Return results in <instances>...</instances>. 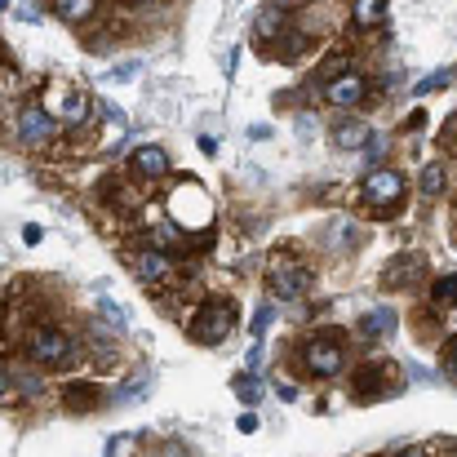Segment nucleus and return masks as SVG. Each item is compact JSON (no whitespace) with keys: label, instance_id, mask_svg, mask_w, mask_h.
<instances>
[{"label":"nucleus","instance_id":"nucleus-1","mask_svg":"<svg viewBox=\"0 0 457 457\" xmlns=\"http://www.w3.org/2000/svg\"><path fill=\"white\" fill-rule=\"evenodd\" d=\"M231 328H236V303H222V298L204 303L191 320V337L204 346H218L222 337H231Z\"/></svg>","mask_w":457,"mask_h":457},{"label":"nucleus","instance_id":"nucleus-2","mask_svg":"<svg viewBox=\"0 0 457 457\" xmlns=\"http://www.w3.org/2000/svg\"><path fill=\"white\" fill-rule=\"evenodd\" d=\"M40 107H45L58 125H80V120L89 116V98H85L80 89H71V85H49Z\"/></svg>","mask_w":457,"mask_h":457},{"label":"nucleus","instance_id":"nucleus-3","mask_svg":"<svg viewBox=\"0 0 457 457\" xmlns=\"http://www.w3.org/2000/svg\"><path fill=\"white\" fill-rule=\"evenodd\" d=\"M27 351H31V360H36V364L58 369V364H67V360H71V337H67L62 328H36V333L27 337Z\"/></svg>","mask_w":457,"mask_h":457},{"label":"nucleus","instance_id":"nucleus-4","mask_svg":"<svg viewBox=\"0 0 457 457\" xmlns=\"http://www.w3.org/2000/svg\"><path fill=\"white\" fill-rule=\"evenodd\" d=\"M303 364L315 378H337L346 360H342V346L333 342V333H324V337H311L303 346Z\"/></svg>","mask_w":457,"mask_h":457},{"label":"nucleus","instance_id":"nucleus-5","mask_svg":"<svg viewBox=\"0 0 457 457\" xmlns=\"http://www.w3.org/2000/svg\"><path fill=\"white\" fill-rule=\"evenodd\" d=\"M360 191H364V200H369L373 209H395L400 195H404V178H400L395 169H373Z\"/></svg>","mask_w":457,"mask_h":457},{"label":"nucleus","instance_id":"nucleus-6","mask_svg":"<svg viewBox=\"0 0 457 457\" xmlns=\"http://www.w3.org/2000/svg\"><path fill=\"white\" fill-rule=\"evenodd\" d=\"M54 134H58V120H54L40 103H31V107L18 112V138H22L27 147H45V143H54Z\"/></svg>","mask_w":457,"mask_h":457},{"label":"nucleus","instance_id":"nucleus-7","mask_svg":"<svg viewBox=\"0 0 457 457\" xmlns=\"http://www.w3.org/2000/svg\"><path fill=\"white\" fill-rule=\"evenodd\" d=\"M324 98H328L333 107H360V103L369 98V80H364L360 71H337V76H328Z\"/></svg>","mask_w":457,"mask_h":457},{"label":"nucleus","instance_id":"nucleus-8","mask_svg":"<svg viewBox=\"0 0 457 457\" xmlns=\"http://www.w3.org/2000/svg\"><path fill=\"white\" fill-rule=\"evenodd\" d=\"M267 285H271L276 298H303L306 289H311V271L298 267V262H276L267 271Z\"/></svg>","mask_w":457,"mask_h":457},{"label":"nucleus","instance_id":"nucleus-9","mask_svg":"<svg viewBox=\"0 0 457 457\" xmlns=\"http://www.w3.org/2000/svg\"><path fill=\"white\" fill-rule=\"evenodd\" d=\"M134 271L143 285H164L173 276V258L164 249H143V253H134Z\"/></svg>","mask_w":457,"mask_h":457},{"label":"nucleus","instance_id":"nucleus-10","mask_svg":"<svg viewBox=\"0 0 457 457\" xmlns=\"http://www.w3.org/2000/svg\"><path fill=\"white\" fill-rule=\"evenodd\" d=\"M129 164H134L138 178H164L169 173V152L164 147H138Z\"/></svg>","mask_w":457,"mask_h":457},{"label":"nucleus","instance_id":"nucleus-11","mask_svg":"<svg viewBox=\"0 0 457 457\" xmlns=\"http://www.w3.org/2000/svg\"><path fill=\"white\" fill-rule=\"evenodd\" d=\"M373 138V125L369 120H342L337 129H333V143L342 147V152H355V147H364Z\"/></svg>","mask_w":457,"mask_h":457},{"label":"nucleus","instance_id":"nucleus-12","mask_svg":"<svg viewBox=\"0 0 457 457\" xmlns=\"http://www.w3.org/2000/svg\"><path fill=\"white\" fill-rule=\"evenodd\" d=\"M285 27H289V18H285L280 9H262L258 22H253V36H258V40H280Z\"/></svg>","mask_w":457,"mask_h":457},{"label":"nucleus","instance_id":"nucleus-13","mask_svg":"<svg viewBox=\"0 0 457 457\" xmlns=\"http://www.w3.org/2000/svg\"><path fill=\"white\" fill-rule=\"evenodd\" d=\"M62 404L76 409V413H85V409L98 404V391H94L89 382H71V386H62Z\"/></svg>","mask_w":457,"mask_h":457},{"label":"nucleus","instance_id":"nucleus-14","mask_svg":"<svg viewBox=\"0 0 457 457\" xmlns=\"http://www.w3.org/2000/svg\"><path fill=\"white\" fill-rule=\"evenodd\" d=\"M360 328L373 333V337H386V333H395V311H391V306H378V311H369V315L360 320Z\"/></svg>","mask_w":457,"mask_h":457},{"label":"nucleus","instance_id":"nucleus-15","mask_svg":"<svg viewBox=\"0 0 457 457\" xmlns=\"http://www.w3.org/2000/svg\"><path fill=\"white\" fill-rule=\"evenodd\" d=\"M94 9H98V0H54V13L67 22H85V18H94Z\"/></svg>","mask_w":457,"mask_h":457},{"label":"nucleus","instance_id":"nucleus-16","mask_svg":"<svg viewBox=\"0 0 457 457\" xmlns=\"http://www.w3.org/2000/svg\"><path fill=\"white\" fill-rule=\"evenodd\" d=\"M351 18H355L360 27H378V22L386 18V0H355Z\"/></svg>","mask_w":457,"mask_h":457},{"label":"nucleus","instance_id":"nucleus-17","mask_svg":"<svg viewBox=\"0 0 457 457\" xmlns=\"http://www.w3.org/2000/svg\"><path fill=\"white\" fill-rule=\"evenodd\" d=\"M431 298H436L440 306H457V276H445V280H436Z\"/></svg>","mask_w":457,"mask_h":457},{"label":"nucleus","instance_id":"nucleus-18","mask_svg":"<svg viewBox=\"0 0 457 457\" xmlns=\"http://www.w3.org/2000/svg\"><path fill=\"white\" fill-rule=\"evenodd\" d=\"M271 320H276V306L271 303H262L258 311H253V328H249V333H253V342H262V333H267V324H271Z\"/></svg>","mask_w":457,"mask_h":457},{"label":"nucleus","instance_id":"nucleus-19","mask_svg":"<svg viewBox=\"0 0 457 457\" xmlns=\"http://www.w3.org/2000/svg\"><path fill=\"white\" fill-rule=\"evenodd\" d=\"M440 187H445V169H440V164H427V169H422V191H427V195H440Z\"/></svg>","mask_w":457,"mask_h":457},{"label":"nucleus","instance_id":"nucleus-20","mask_svg":"<svg viewBox=\"0 0 457 457\" xmlns=\"http://www.w3.org/2000/svg\"><path fill=\"white\" fill-rule=\"evenodd\" d=\"M98 311H103V315H107L116 328H125V324H129V311H125V306H116L112 298H98Z\"/></svg>","mask_w":457,"mask_h":457},{"label":"nucleus","instance_id":"nucleus-21","mask_svg":"<svg viewBox=\"0 0 457 457\" xmlns=\"http://www.w3.org/2000/svg\"><path fill=\"white\" fill-rule=\"evenodd\" d=\"M147 382H152V373H138L129 386H120V400H134V395H143V391H147Z\"/></svg>","mask_w":457,"mask_h":457},{"label":"nucleus","instance_id":"nucleus-22","mask_svg":"<svg viewBox=\"0 0 457 457\" xmlns=\"http://www.w3.org/2000/svg\"><path fill=\"white\" fill-rule=\"evenodd\" d=\"M449 76H453V71H436V76H427V80H422V85H418L413 94H436V89H440V85H445Z\"/></svg>","mask_w":457,"mask_h":457},{"label":"nucleus","instance_id":"nucleus-23","mask_svg":"<svg viewBox=\"0 0 457 457\" xmlns=\"http://www.w3.org/2000/svg\"><path fill=\"white\" fill-rule=\"evenodd\" d=\"M134 76H138V62H120L107 71V80H134Z\"/></svg>","mask_w":457,"mask_h":457},{"label":"nucleus","instance_id":"nucleus-24","mask_svg":"<svg viewBox=\"0 0 457 457\" xmlns=\"http://www.w3.org/2000/svg\"><path fill=\"white\" fill-rule=\"evenodd\" d=\"M13 9H18V13L27 18V22H40V4H36V0H18Z\"/></svg>","mask_w":457,"mask_h":457},{"label":"nucleus","instance_id":"nucleus-25","mask_svg":"<svg viewBox=\"0 0 457 457\" xmlns=\"http://www.w3.org/2000/svg\"><path fill=\"white\" fill-rule=\"evenodd\" d=\"M445 373H449V378L457 382V342L449 346V351H445Z\"/></svg>","mask_w":457,"mask_h":457},{"label":"nucleus","instance_id":"nucleus-26","mask_svg":"<svg viewBox=\"0 0 457 457\" xmlns=\"http://www.w3.org/2000/svg\"><path fill=\"white\" fill-rule=\"evenodd\" d=\"M236 391H240L245 400H253V395H258V382H253V378H240V382H236Z\"/></svg>","mask_w":457,"mask_h":457},{"label":"nucleus","instance_id":"nucleus-27","mask_svg":"<svg viewBox=\"0 0 457 457\" xmlns=\"http://www.w3.org/2000/svg\"><path fill=\"white\" fill-rule=\"evenodd\" d=\"M103 116H107V120H112V125H125V116H120V112H116V107H112V103H103Z\"/></svg>","mask_w":457,"mask_h":457},{"label":"nucleus","instance_id":"nucleus-28","mask_svg":"<svg viewBox=\"0 0 457 457\" xmlns=\"http://www.w3.org/2000/svg\"><path fill=\"white\" fill-rule=\"evenodd\" d=\"M9 391V373H4V364H0V395Z\"/></svg>","mask_w":457,"mask_h":457},{"label":"nucleus","instance_id":"nucleus-29","mask_svg":"<svg viewBox=\"0 0 457 457\" xmlns=\"http://www.w3.org/2000/svg\"><path fill=\"white\" fill-rule=\"evenodd\" d=\"M409 457H427V453H409Z\"/></svg>","mask_w":457,"mask_h":457},{"label":"nucleus","instance_id":"nucleus-30","mask_svg":"<svg viewBox=\"0 0 457 457\" xmlns=\"http://www.w3.org/2000/svg\"><path fill=\"white\" fill-rule=\"evenodd\" d=\"M285 4H294V0H285Z\"/></svg>","mask_w":457,"mask_h":457}]
</instances>
